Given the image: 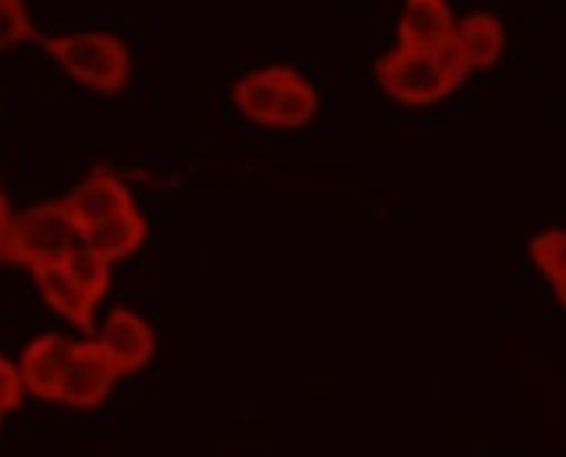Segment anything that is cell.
<instances>
[{
	"mask_svg": "<svg viewBox=\"0 0 566 457\" xmlns=\"http://www.w3.org/2000/svg\"><path fill=\"white\" fill-rule=\"evenodd\" d=\"M62 206L83 247L105 257L111 266L137 255L150 230L124 179L105 166L75 185Z\"/></svg>",
	"mask_w": 566,
	"mask_h": 457,
	"instance_id": "1",
	"label": "cell"
},
{
	"mask_svg": "<svg viewBox=\"0 0 566 457\" xmlns=\"http://www.w3.org/2000/svg\"><path fill=\"white\" fill-rule=\"evenodd\" d=\"M233 105L252 126L294 132L313 124L321 96L315 83L292 64H268L233 83Z\"/></svg>",
	"mask_w": 566,
	"mask_h": 457,
	"instance_id": "2",
	"label": "cell"
},
{
	"mask_svg": "<svg viewBox=\"0 0 566 457\" xmlns=\"http://www.w3.org/2000/svg\"><path fill=\"white\" fill-rule=\"evenodd\" d=\"M471 79L454 49L396 43L375 62V81L385 96L403 107H433Z\"/></svg>",
	"mask_w": 566,
	"mask_h": 457,
	"instance_id": "3",
	"label": "cell"
},
{
	"mask_svg": "<svg viewBox=\"0 0 566 457\" xmlns=\"http://www.w3.org/2000/svg\"><path fill=\"white\" fill-rule=\"evenodd\" d=\"M43 49L67 79L94 94L118 96L134 79L132 51L113 32H62V35L43 38Z\"/></svg>",
	"mask_w": 566,
	"mask_h": 457,
	"instance_id": "4",
	"label": "cell"
},
{
	"mask_svg": "<svg viewBox=\"0 0 566 457\" xmlns=\"http://www.w3.org/2000/svg\"><path fill=\"white\" fill-rule=\"evenodd\" d=\"M32 276L51 311L67 319L75 330H94L96 308L107 298L113 284V270L105 257L86 247H75L62 262Z\"/></svg>",
	"mask_w": 566,
	"mask_h": 457,
	"instance_id": "5",
	"label": "cell"
},
{
	"mask_svg": "<svg viewBox=\"0 0 566 457\" xmlns=\"http://www.w3.org/2000/svg\"><path fill=\"white\" fill-rule=\"evenodd\" d=\"M73 225L64 215L62 201L38 204L14 215L9 236V266H22L30 273L56 266L75 249Z\"/></svg>",
	"mask_w": 566,
	"mask_h": 457,
	"instance_id": "6",
	"label": "cell"
},
{
	"mask_svg": "<svg viewBox=\"0 0 566 457\" xmlns=\"http://www.w3.org/2000/svg\"><path fill=\"white\" fill-rule=\"evenodd\" d=\"M115 380H118V372H115L105 347L88 343V340H78V343L73 340L56 404H64L70 409L102 407L113 394Z\"/></svg>",
	"mask_w": 566,
	"mask_h": 457,
	"instance_id": "7",
	"label": "cell"
},
{
	"mask_svg": "<svg viewBox=\"0 0 566 457\" xmlns=\"http://www.w3.org/2000/svg\"><path fill=\"white\" fill-rule=\"evenodd\" d=\"M99 345L111 356L118 377L137 375V372L145 370L156 359L158 351V340L153 326L139 313L128 311V308H115V311H111L105 326H102Z\"/></svg>",
	"mask_w": 566,
	"mask_h": 457,
	"instance_id": "8",
	"label": "cell"
},
{
	"mask_svg": "<svg viewBox=\"0 0 566 457\" xmlns=\"http://www.w3.org/2000/svg\"><path fill=\"white\" fill-rule=\"evenodd\" d=\"M70 345H73V340L51 332L41 334L24 347L22 359H19V372H22V383L28 394L41 398V402L56 404Z\"/></svg>",
	"mask_w": 566,
	"mask_h": 457,
	"instance_id": "9",
	"label": "cell"
},
{
	"mask_svg": "<svg viewBox=\"0 0 566 457\" xmlns=\"http://www.w3.org/2000/svg\"><path fill=\"white\" fill-rule=\"evenodd\" d=\"M505 28L497 14L489 11H471L465 17H457L454 24V51L457 60L468 73H484L503 60L505 51Z\"/></svg>",
	"mask_w": 566,
	"mask_h": 457,
	"instance_id": "10",
	"label": "cell"
},
{
	"mask_svg": "<svg viewBox=\"0 0 566 457\" xmlns=\"http://www.w3.org/2000/svg\"><path fill=\"white\" fill-rule=\"evenodd\" d=\"M457 17L447 0H407L398 17L396 43L454 49Z\"/></svg>",
	"mask_w": 566,
	"mask_h": 457,
	"instance_id": "11",
	"label": "cell"
},
{
	"mask_svg": "<svg viewBox=\"0 0 566 457\" xmlns=\"http://www.w3.org/2000/svg\"><path fill=\"white\" fill-rule=\"evenodd\" d=\"M530 260L556 294L558 305H566V233L564 228H548L530 241Z\"/></svg>",
	"mask_w": 566,
	"mask_h": 457,
	"instance_id": "12",
	"label": "cell"
},
{
	"mask_svg": "<svg viewBox=\"0 0 566 457\" xmlns=\"http://www.w3.org/2000/svg\"><path fill=\"white\" fill-rule=\"evenodd\" d=\"M35 35L30 9L24 0H0V54L17 49Z\"/></svg>",
	"mask_w": 566,
	"mask_h": 457,
	"instance_id": "13",
	"label": "cell"
},
{
	"mask_svg": "<svg viewBox=\"0 0 566 457\" xmlns=\"http://www.w3.org/2000/svg\"><path fill=\"white\" fill-rule=\"evenodd\" d=\"M24 383L19 364H11L9 359L0 356V415H11L22 407Z\"/></svg>",
	"mask_w": 566,
	"mask_h": 457,
	"instance_id": "14",
	"label": "cell"
},
{
	"mask_svg": "<svg viewBox=\"0 0 566 457\" xmlns=\"http://www.w3.org/2000/svg\"><path fill=\"white\" fill-rule=\"evenodd\" d=\"M11 222H14V215H11L9 198L3 196V188H0V262H6V266H9Z\"/></svg>",
	"mask_w": 566,
	"mask_h": 457,
	"instance_id": "15",
	"label": "cell"
},
{
	"mask_svg": "<svg viewBox=\"0 0 566 457\" xmlns=\"http://www.w3.org/2000/svg\"><path fill=\"white\" fill-rule=\"evenodd\" d=\"M0 426H3V415H0Z\"/></svg>",
	"mask_w": 566,
	"mask_h": 457,
	"instance_id": "16",
	"label": "cell"
}]
</instances>
